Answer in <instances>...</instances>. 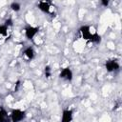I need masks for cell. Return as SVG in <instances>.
I'll return each mask as SVG.
<instances>
[{
	"label": "cell",
	"instance_id": "6da1fadb",
	"mask_svg": "<svg viewBox=\"0 0 122 122\" xmlns=\"http://www.w3.org/2000/svg\"><path fill=\"white\" fill-rule=\"evenodd\" d=\"M26 112L20 109H13L10 112V122H22L26 118Z\"/></svg>",
	"mask_w": 122,
	"mask_h": 122
},
{
	"label": "cell",
	"instance_id": "7a4b0ae2",
	"mask_svg": "<svg viewBox=\"0 0 122 122\" xmlns=\"http://www.w3.org/2000/svg\"><path fill=\"white\" fill-rule=\"evenodd\" d=\"M105 69L108 72H116L120 70V64L116 59H108L105 62Z\"/></svg>",
	"mask_w": 122,
	"mask_h": 122
},
{
	"label": "cell",
	"instance_id": "3957f363",
	"mask_svg": "<svg viewBox=\"0 0 122 122\" xmlns=\"http://www.w3.org/2000/svg\"><path fill=\"white\" fill-rule=\"evenodd\" d=\"M78 30H79V33H80V36H81L82 39H84V40H86V41H89V42L91 41L93 32L92 31V29H91L90 26H88V25H83V26H81V27L79 28Z\"/></svg>",
	"mask_w": 122,
	"mask_h": 122
},
{
	"label": "cell",
	"instance_id": "277c9868",
	"mask_svg": "<svg viewBox=\"0 0 122 122\" xmlns=\"http://www.w3.org/2000/svg\"><path fill=\"white\" fill-rule=\"evenodd\" d=\"M38 31H39V28L35 27V26L29 25L24 29V34L28 40H33L34 37L37 35Z\"/></svg>",
	"mask_w": 122,
	"mask_h": 122
},
{
	"label": "cell",
	"instance_id": "5b68a950",
	"mask_svg": "<svg viewBox=\"0 0 122 122\" xmlns=\"http://www.w3.org/2000/svg\"><path fill=\"white\" fill-rule=\"evenodd\" d=\"M59 78L64 80V81H68L71 82L73 78V72L72 70L70 67H65L63 69H61L60 72H59Z\"/></svg>",
	"mask_w": 122,
	"mask_h": 122
},
{
	"label": "cell",
	"instance_id": "8992f818",
	"mask_svg": "<svg viewBox=\"0 0 122 122\" xmlns=\"http://www.w3.org/2000/svg\"><path fill=\"white\" fill-rule=\"evenodd\" d=\"M73 120V112L71 109H64L61 113L60 122H72Z\"/></svg>",
	"mask_w": 122,
	"mask_h": 122
},
{
	"label": "cell",
	"instance_id": "52a82bcc",
	"mask_svg": "<svg viewBox=\"0 0 122 122\" xmlns=\"http://www.w3.org/2000/svg\"><path fill=\"white\" fill-rule=\"evenodd\" d=\"M35 54H36L35 50H34L33 47H31V46L26 47V48L24 49V51H23V55H24V57H25L28 61L33 60L34 57H35Z\"/></svg>",
	"mask_w": 122,
	"mask_h": 122
},
{
	"label": "cell",
	"instance_id": "ba28073f",
	"mask_svg": "<svg viewBox=\"0 0 122 122\" xmlns=\"http://www.w3.org/2000/svg\"><path fill=\"white\" fill-rule=\"evenodd\" d=\"M37 7L38 9L44 12V13H51V4L49 1H39L37 3Z\"/></svg>",
	"mask_w": 122,
	"mask_h": 122
},
{
	"label": "cell",
	"instance_id": "9c48e42d",
	"mask_svg": "<svg viewBox=\"0 0 122 122\" xmlns=\"http://www.w3.org/2000/svg\"><path fill=\"white\" fill-rule=\"evenodd\" d=\"M0 122H10V114H8V112L2 106H0Z\"/></svg>",
	"mask_w": 122,
	"mask_h": 122
},
{
	"label": "cell",
	"instance_id": "30bf717a",
	"mask_svg": "<svg viewBox=\"0 0 122 122\" xmlns=\"http://www.w3.org/2000/svg\"><path fill=\"white\" fill-rule=\"evenodd\" d=\"M101 40H102V38H101V35H100L98 32H96V31H93L92 37V39H91V41H90V42H92V44H95V45H97V44L101 43Z\"/></svg>",
	"mask_w": 122,
	"mask_h": 122
},
{
	"label": "cell",
	"instance_id": "8fae6325",
	"mask_svg": "<svg viewBox=\"0 0 122 122\" xmlns=\"http://www.w3.org/2000/svg\"><path fill=\"white\" fill-rule=\"evenodd\" d=\"M10 8L11 10H13L14 12H18L20 10H21V5L19 2H11L10 5Z\"/></svg>",
	"mask_w": 122,
	"mask_h": 122
},
{
	"label": "cell",
	"instance_id": "7c38bea8",
	"mask_svg": "<svg viewBox=\"0 0 122 122\" xmlns=\"http://www.w3.org/2000/svg\"><path fill=\"white\" fill-rule=\"evenodd\" d=\"M8 31L9 28L7 26H5L4 24L0 25V37H6L8 35Z\"/></svg>",
	"mask_w": 122,
	"mask_h": 122
},
{
	"label": "cell",
	"instance_id": "4fadbf2b",
	"mask_svg": "<svg viewBox=\"0 0 122 122\" xmlns=\"http://www.w3.org/2000/svg\"><path fill=\"white\" fill-rule=\"evenodd\" d=\"M44 73H45L46 78H50L51 76V66H49V65L45 66V68H44Z\"/></svg>",
	"mask_w": 122,
	"mask_h": 122
},
{
	"label": "cell",
	"instance_id": "5bb4252c",
	"mask_svg": "<svg viewBox=\"0 0 122 122\" xmlns=\"http://www.w3.org/2000/svg\"><path fill=\"white\" fill-rule=\"evenodd\" d=\"M4 25H5V26H7L8 28L11 27V26L13 25L12 19H11V18H8V19H6V20H5V22H4Z\"/></svg>",
	"mask_w": 122,
	"mask_h": 122
},
{
	"label": "cell",
	"instance_id": "9a60e30c",
	"mask_svg": "<svg viewBox=\"0 0 122 122\" xmlns=\"http://www.w3.org/2000/svg\"><path fill=\"white\" fill-rule=\"evenodd\" d=\"M100 4H101L103 7L107 8V7L110 5V1H109V0H101V1H100Z\"/></svg>",
	"mask_w": 122,
	"mask_h": 122
}]
</instances>
